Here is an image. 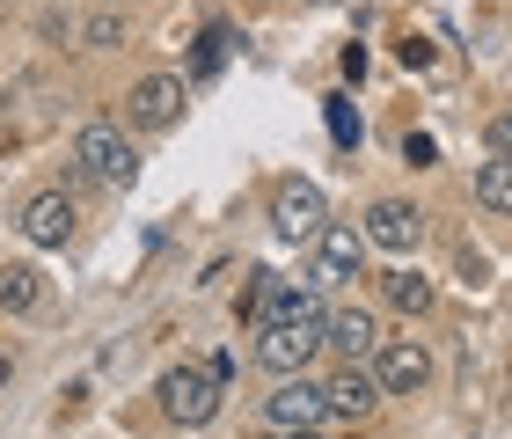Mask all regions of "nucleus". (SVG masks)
Returning a JSON list of instances; mask_svg holds the SVG:
<instances>
[{
	"label": "nucleus",
	"instance_id": "nucleus-1",
	"mask_svg": "<svg viewBox=\"0 0 512 439\" xmlns=\"http://www.w3.org/2000/svg\"><path fill=\"white\" fill-rule=\"evenodd\" d=\"M154 396H161V418H169V425L198 432V425H213V418H220V396H227V381L213 374V366L183 359V366H169V374L154 381Z\"/></svg>",
	"mask_w": 512,
	"mask_h": 439
},
{
	"label": "nucleus",
	"instance_id": "nucleus-6",
	"mask_svg": "<svg viewBox=\"0 0 512 439\" xmlns=\"http://www.w3.org/2000/svg\"><path fill=\"white\" fill-rule=\"evenodd\" d=\"M15 227H22V242H30V249H66V242H74V227H81V205L66 191H30V198H22V213H15Z\"/></svg>",
	"mask_w": 512,
	"mask_h": 439
},
{
	"label": "nucleus",
	"instance_id": "nucleus-23",
	"mask_svg": "<svg viewBox=\"0 0 512 439\" xmlns=\"http://www.w3.org/2000/svg\"><path fill=\"white\" fill-rule=\"evenodd\" d=\"M8 374H15V366H8V359H0V388H8Z\"/></svg>",
	"mask_w": 512,
	"mask_h": 439
},
{
	"label": "nucleus",
	"instance_id": "nucleus-16",
	"mask_svg": "<svg viewBox=\"0 0 512 439\" xmlns=\"http://www.w3.org/2000/svg\"><path fill=\"white\" fill-rule=\"evenodd\" d=\"M227 52H235V30H227V22H205V37H198V59H191V74H198V81H213L220 66H227Z\"/></svg>",
	"mask_w": 512,
	"mask_h": 439
},
{
	"label": "nucleus",
	"instance_id": "nucleus-18",
	"mask_svg": "<svg viewBox=\"0 0 512 439\" xmlns=\"http://www.w3.org/2000/svg\"><path fill=\"white\" fill-rule=\"evenodd\" d=\"M88 44H96V52H118V44H125V22H118V15H96V22H88Z\"/></svg>",
	"mask_w": 512,
	"mask_h": 439
},
{
	"label": "nucleus",
	"instance_id": "nucleus-20",
	"mask_svg": "<svg viewBox=\"0 0 512 439\" xmlns=\"http://www.w3.org/2000/svg\"><path fill=\"white\" fill-rule=\"evenodd\" d=\"M483 140H491V154H512V110H498V118L483 125Z\"/></svg>",
	"mask_w": 512,
	"mask_h": 439
},
{
	"label": "nucleus",
	"instance_id": "nucleus-14",
	"mask_svg": "<svg viewBox=\"0 0 512 439\" xmlns=\"http://www.w3.org/2000/svg\"><path fill=\"white\" fill-rule=\"evenodd\" d=\"M381 293H388V308H403V315H432V300H439L425 271H388Z\"/></svg>",
	"mask_w": 512,
	"mask_h": 439
},
{
	"label": "nucleus",
	"instance_id": "nucleus-21",
	"mask_svg": "<svg viewBox=\"0 0 512 439\" xmlns=\"http://www.w3.org/2000/svg\"><path fill=\"white\" fill-rule=\"evenodd\" d=\"M403 66H410V74H417V66H432V44H425V37H410V44H403Z\"/></svg>",
	"mask_w": 512,
	"mask_h": 439
},
{
	"label": "nucleus",
	"instance_id": "nucleus-19",
	"mask_svg": "<svg viewBox=\"0 0 512 439\" xmlns=\"http://www.w3.org/2000/svg\"><path fill=\"white\" fill-rule=\"evenodd\" d=\"M403 161H410V169H432V161H439L432 132H410V140H403Z\"/></svg>",
	"mask_w": 512,
	"mask_h": 439
},
{
	"label": "nucleus",
	"instance_id": "nucleus-3",
	"mask_svg": "<svg viewBox=\"0 0 512 439\" xmlns=\"http://www.w3.org/2000/svg\"><path fill=\"white\" fill-rule=\"evenodd\" d=\"M322 227H330V198H322V183H308V176L271 183V235L278 242H315Z\"/></svg>",
	"mask_w": 512,
	"mask_h": 439
},
{
	"label": "nucleus",
	"instance_id": "nucleus-4",
	"mask_svg": "<svg viewBox=\"0 0 512 439\" xmlns=\"http://www.w3.org/2000/svg\"><path fill=\"white\" fill-rule=\"evenodd\" d=\"M74 161L96 183H110V191H132V183H139V147L125 140L118 125H81L74 132Z\"/></svg>",
	"mask_w": 512,
	"mask_h": 439
},
{
	"label": "nucleus",
	"instance_id": "nucleus-5",
	"mask_svg": "<svg viewBox=\"0 0 512 439\" xmlns=\"http://www.w3.org/2000/svg\"><path fill=\"white\" fill-rule=\"evenodd\" d=\"M264 425L271 432H322V425H330V388L308 381V374H286L264 396Z\"/></svg>",
	"mask_w": 512,
	"mask_h": 439
},
{
	"label": "nucleus",
	"instance_id": "nucleus-13",
	"mask_svg": "<svg viewBox=\"0 0 512 439\" xmlns=\"http://www.w3.org/2000/svg\"><path fill=\"white\" fill-rule=\"evenodd\" d=\"M0 308H8V315L44 308V271L37 264H0Z\"/></svg>",
	"mask_w": 512,
	"mask_h": 439
},
{
	"label": "nucleus",
	"instance_id": "nucleus-12",
	"mask_svg": "<svg viewBox=\"0 0 512 439\" xmlns=\"http://www.w3.org/2000/svg\"><path fill=\"white\" fill-rule=\"evenodd\" d=\"M322 330H330V352H337L344 366H359V359L381 352V322L366 315V308H330V322H322Z\"/></svg>",
	"mask_w": 512,
	"mask_h": 439
},
{
	"label": "nucleus",
	"instance_id": "nucleus-2",
	"mask_svg": "<svg viewBox=\"0 0 512 439\" xmlns=\"http://www.w3.org/2000/svg\"><path fill=\"white\" fill-rule=\"evenodd\" d=\"M322 344H330V330H322V322H264V330H256V366H264V374H308V366L322 359Z\"/></svg>",
	"mask_w": 512,
	"mask_h": 439
},
{
	"label": "nucleus",
	"instance_id": "nucleus-22",
	"mask_svg": "<svg viewBox=\"0 0 512 439\" xmlns=\"http://www.w3.org/2000/svg\"><path fill=\"white\" fill-rule=\"evenodd\" d=\"M271 439H322V432H271Z\"/></svg>",
	"mask_w": 512,
	"mask_h": 439
},
{
	"label": "nucleus",
	"instance_id": "nucleus-7",
	"mask_svg": "<svg viewBox=\"0 0 512 439\" xmlns=\"http://www.w3.org/2000/svg\"><path fill=\"white\" fill-rule=\"evenodd\" d=\"M366 249H374V242H366V227L330 220V227L315 235V286L330 293V286H344V279H359V271H366Z\"/></svg>",
	"mask_w": 512,
	"mask_h": 439
},
{
	"label": "nucleus",
	"instance_id": "nucleus-10",
	"mask_svg": "<svg viewBox=\"0 0 512 439\" xmlns=\"http://www.w3.org/2000/svg\"><path fill=\"white\" fill-rule=\"evenodd\" d=\"M366 242L388 249V257H410V249L425 242V213H417L410 198H374L366 205Z\"/></svg>",
	"mask_w": 512,
	"mask_h": 439
},
{
	"label": "nucleus",
	"instance_id": "nucleus-15",
	"mask_svg": "<svg viewBox=\"0 0 512 439\" xmlns=\"http://www.w3.org/2000/svg\"><path fill=\"white\" fill-rule=\"evenodd\" d=\"M476 205H491V213L512 220V154H491L476 169Z\"/></svg>",
	"mask_w": 512,
	"mask_h": 439
},
{
	"label": "nucleus",
	"instance_id": "nucleus-11",
	"mask_svg": "<svg viewBox=\"0 0 512 439\" xmlns=\"http://www.w3.org/2000/svg\"><path fill=\"white\" fill-rule=\"evenodd\" d=\"M322 388H330V418H344V425H366V418L388 403V388H381L374 366H344V374L322 381Z\"/></svg>",
	"mask_w": 512,
	"mask_h": 439
},
{
	"label": "nucleus",
	"instance_id": "nucleus-17",
	"mask_svg": "<svg viewBox=\"0 0 512 439\" xmlns=\"http://www.w3.org/2000/svg\"><path fill=\"white\" fill-rule=\"evenodd\" d=\"M322 118H330V140H337L344 154H359V140H366V125H359V110H352V96H330V103H322Z\"/></svg>",
	"mask_w": 512,
	"mask_h": 439
},
{
	"label": "nucleus",
	"instance_id": "nucleus-9",
	"mask_svg": "<svg viewBox=\"0 0 512 439\" xmlns=\"http://www.w3.org/2000/svg\"><path fill=\"white\" fill-rule=\"evenodd\" d=\"M374 374H381L388 396H425V388H432V352L417 337H381Z\"/></svg>",
	"mask_w": 512,
	"mask_h": 439
},
{
	"label": "nucleus",
	"instance_id": "nucleus-8",
	"mask_svg": "<svg viewBox=\"0 0 512 439\" xmlns=\"http://www.w3.org/2000/svg\"><path fill=\"white\" fill-rule=\"evenodd\" d=\"M125 118H132L139 132H169V125L183 118V74H139V81L125 88Z\"/></svg>",
	"mask_w": 512,
	"mask_h": 439
}]
</instances>
